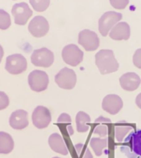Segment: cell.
<instances>
[{
  "label": "cell",
  "mask_w": 141,
  "mask_h": 158,
  "mask_svg": "<svg viewBox=\"0 0 141 158\" xmlns=\"http://www.w3.org/2000/svg\"><path fill=\"white\" fill-rule=\"evenodd\" d=\"M95 63L101 74H109L118 70L119 64L111 49H101L95 55Z\"/></svg>",
  "instance_id": "1"
},
{
  "label": "cell",
  "mask_w": 141,
  "mask_h": 158,
  "mask_svg": "<svg viewBox=\"0 0 141 158\" xmlns=\"http://www.w3.org/2000/svg\"><path fill=\"white\" fill-rule=\"evenodd\" d=\"M122 19V15L119 12L109 11L105 12L99 19L98 29L102 36H106L111 30Z\"/></svg>",
  "instance_id": "2"
},
{
  "label": "cell",
  "mask_w": 141,
  "mask_h": 158,
  "mask_svg": "<svg viewBox=\"0 0 141 158\" xmlns=\"http://www.w3.org/2000/svg\"><path fill=\"white\" fill-rule=\"evenodd\" d=\"M28 84L30 88L36 92L45 91L49 85V77L45 72L34 70L28 76Z\"/></svg>",
  "instance_id": "3"
},
{
  "label": "cell",
  "mask_w": 141,
  "mask_h": 158,
  "mask_svg": "<svg viewBox=\"0 0 141 158\" xmlns=\"http://www.w3.org/2000/svg\"><path fill=\"white\" fill-rule=\"evenodd\" d=\"M27 69V61L22 54H14L7 57L5 69L9 73L17 75L25 72Z\"/></svg>",
  "instance_id": "4"
},
{
  "label": "cell",
  "mask_w": 141,
  "mask_h": 158,
  "mask_svg": "<svg viewBox=\"0 0 141 158\" xmlns=\"http://www.w3.org/2000/svg\"><path fill=\"white\" fill-rule=\"evenodd\" d=\"M54 81L60 88L71 90L76 85V73L73 69L64 68L55 75Z\"/></svg>",
  "instance_id": "5"
},
{
  "label": "cell",
  "mask_w": 141,
  "mask_h": 158,
  "mask_svg": "<svg viewBox=\"0 0 141 158\" xmlns=\"http://www.w3.org/2000/svg\"><path fill=\"white\" fill-rule=\"evenodd\" d=\"M62 58L65 64L76 67L83 61V52L76 44H68L62 50Z\"/></svg>",
  "instance_id": "6"
},
{
  "label": "cell",
  "mask_w": 141,
  "mask_h": 158,
  "mask_svg": "<svg viewBox=\"0 0 141 158\" xmlns=\"http://www.w3.org/2000/svg\"><path fill=\"white\" fill-rule=\"evenodd\" d=\"M54 54L47 48L36 49L31 56V62L34 66L49 68L54 63Z\"/></svg>",
  "instance_id": "7"
},
{
  "label": "cell",
  "mask_w": 141,
  "mask_h": 158,
  "mask_svg": "<svg viewBox=\"0 0 141 158\" xmlns=\"http://www.w3.org/2000/svg\"><path fill=\"white\" fill-rule=\"evenodd\" d=\"M130 148L124 146L121 150L129 158H141V129L129 135Z\"/></svg>",
  "instance_id": "8"
},
{
  "label": "cell",
  "mask_w": 141,
  "mask_h": 158,
  "mask_svg": "<svg viewBox=\"0 0 141 158\" xmlns=\"http://www.w3.org/2000/svg\"><path fill=\"white\" fill-rule=\"evenodd\" d=\"M79 44L87 51H94L99 47L100 40L96 32L85 29L79 32Z\"/></svg>",
  "instance_id": "9"
},
{
  "label": "cell",
  "mask_w": 141,
  "mask_h": 158,
  "mask_svg": "<svg viewBox=\"0 0 141 158\" xmlns=\"http://www.w3.org/2000/svg\"><path fill=\"white\" fill-rule=\"evenodd\" d=\"M32 119L35 127L39 129L45 128L48 127L51 121V114L48 108L39 106L33 111Z\"/></svg>",
  "instance_id": "10"
},
{
  "label": "cell",
  "mask_w": 141,
  "mask_h": 158,
  "mask_svg": "<svg viewBox=\"0 0 141 158\" xmlns=\"http://www.w3.org/2000/svg\"><path fill=\"white\" fill-rule=\"evenodd\" d=\"M12 13L14 17L15 23L20 26H24L27 24V21L33 14L32 10L26 2H19L13 5Z\"/></svg>",
  "instance_id": "11"
},
{
  "label": "cell",
  "mask_w": 141,
  "mask_h": 158,
  "mask_svg": "<svg viewBox=\"0 0 141 158\" xmlns=\"http://www.w3.org/2000/svg\"><path fill=\"white\" fill-rule=\"evenodd\" d=\"M49 29V22L44 17L36 16L30 22L28 30L30 33L35 37L45 36L48 33Z\"/></svg>",
  "instance_id": "12"
},
{
  "label": "cell",
  "mask_w": 141,
  "mask_h": 158,
  "mask_svg": "<svg viewBox=\"0 0 141 158\" xmlns=\"http://www.w3.org/2000/svg\"><path fill=\"white\" fill-rule=\"evenodd\" d=\"M101 107L103 110L107 112L110 114H118L123 107V101L117 95L110 94L104 97Z\"/></svg>",
  "instance_id": "13"
},
{
  "label": "cell",
  "mask_w": 141,
  "mask_h": 158,
  "mask_svg": "<svg viewBox=\"0 0 141 158\" xmlns=\"http://www.w3.org/2000/svg\"><path fill=\"white\" fill-rule=\"evenodd\" d=\"M121 88L127 91H134L139 88L141 83V79L138 74L133 72L123 74L119 79Z\"/></svg>",
  "instance_id": "14"
},
{
  "label": "cell",
  "mask_w": 141,
  "mask_h": 158,
  "mask_svg": "<svg viewBox=\"0 0 141 158\" xmlns=\"http://www.w3.org/2000/svg\"><path fill=\"white\" fill-rule=\"evenodd\" d=\"M10 126L13 129L22 130L28 126V113L24 110H17L12 112L9 118Z\"/></svg>",
  "instance_id": "15"
},
{
  "label": "cell",
  "mask_w": 141,
  "mask_h": 158,
  "mask_svg": "<svg viewBox=\"0 0 141 158\" xmlns=\"http://www.w3.org/2000/svg\"><path fill=\"white\" fill-rule=\"evenodd\" d=\"M109 35L115 40H127L130 36V27L126 22H118L111 30Z\"/></svg>",
  "instance_id": "16"
},
{
  "label": "cell",
  "mask_w": 141,
  "mask_h": 158,
  "mask_svg": "<svg viewBox=\"0 0 141 158\" xmlns=\"http://www.w3.org/2000/svg\"><path fill=\"white\" fill-rule=\"evenodd\" d=\"M48 143H49L50 148L54 152L64 156L68 155V153H69L68 148H67L66 144L60 134L57 133H52L51 135L49 136Z\"/></svg>",
  "instance_id": "17"
},
{
  "label": "cell",
  "mask_w": 141,
  "mask_h": 158,
  "mask_svg": "<svg viewBox=\"0 0 141 158\" xmlns=\"http://www.w3.org/2000/svg\"><path fill=\"white\" fill-rule=\"evenodd\" d=\"M111 121L110 118H107L103 116H99L98 118H96L94 121V134H97L101 138H106L108 135L109 133V126L111 125Z\"/></svg>",
  "instance_id": "18"
},
{
  "label": "cell",
  "mask_w": 141,
  "mask_h": 158,
  "mask_svg": "<svg viewBox=\"0 0 141 158\" xmlns=\"http://www.w3.org/2000/svg\"><path fill=\"white\" fill-rule=\"evenodd\" d=\"M133 130V127L130 125L126 121H119L116 123L114 128V133H115V138L118 143H122L126 136L130 135Z\"/></svg>",
  "instance_id": "19"
},
{
  "label": "cell",
  "mask_w": 141,
  "mask_h": 158,
  "mask_svg": "<svg viewBox=\"0 0 141 158\" xmlns=\"http://www.w3.org/2000/svg\"><path fill=\"white\" fill-rule=\"evenodd\" d=\"M14 142L12 136L6 132H0V154H8L12 152Z\"/></svg>",
  "instance_id": "20"
},
{
  "label": "cell",
  "mask_w": 141,
  "mask_h": 158,
  "mask_svg": "<svg viewBox=\"0 0 141 158\" xmlns=\"http://www.w3.org/2000/svg\"><path fill=\"white\" fill-rule=\"evenodd\" d=\"M91 122L90 116L83 111H79L76 115L77 131L79 133H85L89 129V123Z\"/></svg>",
  "instance_id": "21"
},
{
  "label": "cell",
  "mask_w": 141,
  "mask_h": 158,
  "mask_svg": "<svg viewBox=\"0 0 141 158\" xmlns=\"http://www.w3.org/2000/svg\"><path fill=\"white\" fill-rule=\"evenodd\" d=\"M90 146L95 155L100 156L102 155L104 150L108 147V139L106 138H92L90 140Z\"/></svg>",
  "instance_id": "22"
},
{
  "label": "cell",
  "mask_w": 141,
  "mask_h": 158,
  "mask_svg": "<svg viewBox=\"0 0 141 158\" xmlns=\"http://www.w3.org/2000/svg\"><path fill=\"white\" fill-rule=\"evenodd\" d=\"M74 150L79 158H93V156L86 145L83 143H78L74 145Z\"/></svg>",
  "instance_id": "23"
},
{
  "label": "cell",
  "mask_w": 141,
  "mask_h": 158,
  "mask_svg": "<svg viewBox=\"0 0 141 158\" xmlns=\"http://www.w3.org/2000/svg\"><path fill=\"white\" fill-rule=\"evenodd\" d=\"M32 7L36 12H44L48 8L49 0H29Z\"/></svg>",
  "instance_id": "24"
},
{
  "label": "cell",
  "mask_w": 141,
  "mask_h": 158,
  "mask_svg": "<svg viewBox=\"0 0 141 158\" xmlns=\"http://www.w3.org/2000/svg\"><path fill=\"white\" fill-rule=\"evenodd\" d=\"M11 26L10 15L6 11L0 9V29L7 30Z\"/></svg>",
  "instance_id": "25"
},
{
  "label": "cell",
  "mask_w": 141,
  "mask_h": 158,
  "mask_svg": "<svg viewBox=\"0 0 141 158\" xmlns=\"http://www.w3.org/2000/svg\"><path fill=\"white\" fill-rule=\"evenodd\" d=\"M110 2L116 9H124L128 5L129 0H110Z\"/></svg>",
  "instance_id": "26"
},
{
  "label": "cell",
  "mask_w": 141,
  "mask_h": 158,
  "mask_svg": "<svg viewBox=\"0 0 141 158\" xmlns=\"http://www.w3.org/2000/svg\"><path fill=\"white\" fill-rule=\"evenodd\" d=\"M9 105V98L3 91H0V110H4Z\"/></svg>",
  "instance_id": "27"
},
{
  "label": "cell",
  "mask_w": 141,
  "mask_h": 158,
  "mask_svg": "<svg viewBox=\"0 0 141 158\" xmlns=\"http://www.w3.org/2000/svg\"><path fill=\"white\" fill-rule=\"evenodd\" d=\"M133 64L136 68L141 69V49H138L135 52L133 55Z\"/></svg>",
  "instance_id": "28"
},
{
  "label": "cell",
  "mask_w": 141,
  "mask_h": 158,
  "mask_svg": "<svg viewBox=\"0 0 141 158\" xmlns=\"http://www.w3.org/2000/svg\"><path fill=\"white\" fill-rule=\"evenodd\" d=\"M58 123H60V124H67V125L71 124V117H70L69 114L66 113L61 114L59 118H58Z\"/></svg>",
  "instance_id": "29"
},
{
  "label": "cell",
  "mask_w": 141,
  "mask_h": 158,
  "mask_svg": "<svg viewBox=\"0 0 141 158\" xmlns=\"http://www.w3.org/2000/svg\"><path fill=\"white\" fill-rule=\"evenodd\" d=\"M135 104H136V106H138L139 108L141 109V93H139L138 96H136Z\"/></svg>",
  "instance_id": "30"
},
{
  "label": "cell",
  "mask_w": 141,
  "mask_h": 158,
  "mask_svg": "<svg viewBox=\"0 0 141 158\" xmlns=\"http://www.w3.org/2000/svg\"><path fill=\"white\" fill-rule=\"evenodd\" d=\"M3 49H2V47L0 45V63L2 61V56H3Z\"/></svg>",
  "instance_id": "31"
},
{
  "label": "cell",
  "mask_w": 141,
  "mask_h": 158,
  "mask_svg": "<svg viewBox=\"0 0 141 158\" xmlns=\"http://www.w3.org/2000/svg\"><path fill=\"white\" fill-rule=\"evenodd\" d=\"M53 158H60V157H58V156H54V157H53Z\"/></svg>",
  "instance_id": "32"
}]
</instances>
